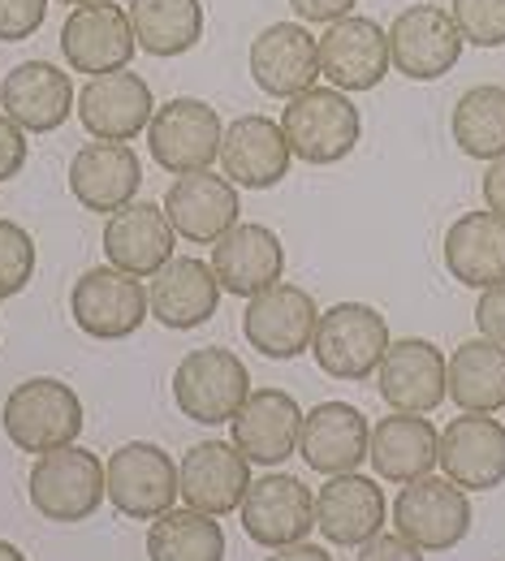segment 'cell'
Instances as JSON below:
<instances>
[{
	"instance_id": "1",
	"label": "cell",
	"mask_w": 505,
	"mask_h": 561,
	"mask_svg": "<svg viewBox=\"0 0 505 561\" xmlns=\"http://www.w3.org/2000/svg\"><path fill=\"white\" fill-rule=\"evenodd\" d=\"M82 402L66 380L57 376H31L9 389L0 407V427L22 454H53L78 440L82 432Z\"/></svg>"
},
{
	"instance_id": "2",
	"label": "cell",
	"mask_w": 505,
	"mask_h": 561,
	"mask_svg": "<svg viewBox=\"0 0 505 561\" xmlns=\"http://www.w3.org/2000/svg\"><path fill=\"white\" fill-rule=\"evenodd\" d=\"M246 398H251V371L233 351L199 346L173 367V402L191 423L204 427L233 423Z\"/></svg>"
},
{
	"instance_id": "3",
	"label": "cell",
	"mask_w": 505,
	"mask_h": 561,
	"mask_svg": "<svg viewBox=\"0 0 505 561\" xmlns=\"http://www.w3.org/2000/svg\"><path fill=\"white\" fill-rule=\"evenodd\" d=\"M282 130H286L289 151L298 160H307V164H337V160H346L359 147L363 117L346 91L311 87V91L294 95L286 104Z\"/></svg>"
},
{
	"instance_id": "4",
	"label": "cell",
	"mask_w": 505,
	"mask_h": 561,
	"mask_svg": "<svg viewBox=\"0 0 505 561\" xmlns=\"http://www.w3.org/2000/svg\"><path fill=\"white\" fill-rule=\"evenodd\" d=\"M389 324L376 307L367 302H337L329 311H320L315 324V342L311 354L320 363L324 376L333 380H367L380 371V358L389 354Z\"/></svg>"
},
{
	"instance_id": "5",
	"label": "cell",
	"mask_w": 505,
	"mask_h": 561,
	"mask_svg": "<svg viewBox=\"0 0 505 561\" xmlns=\"http://www.w3.org/2000/svg\"><path fill=\"white\" fill-rule=\"evenodd\" d=\"M104 462L82 445L39 454L31 467V505L48 523H87L104 505Z\"/></svg>"
},
{
	"instance_id": "6",
	"label": "cell",
	"mask_w": 505,
	"mask_h": 561,
	"mask_svg": "<svg viewBox=\"0 0 505 561\" xmlns=\"http://www.w3.org/2000/svg\"><path fill=\"white\" fill-rule=\"evenodd\" d=\"M220 139H225L220 113L208 100H195V95L156 104V117L147 126L151 160L173 178L213 169V160H220Z\"/></svg>"
},
{
	"instance_id": "7",
	"label": "cell",
	"mask_w": 505,
	"mask_h": 561,
	"mask_svg": "<svg viewBox=\"0 0 505 561\" xmlns=\"http://www.w3.org/2000/svg\"><path fill=\"white\" fill-rule=\"evenodd\" d=\"M104 484H108L113 510L135 523H156L182 496L173 458L151 440H130L113 449L104 462Z\"/></svg>"
},
{
	"instance_id": "8",
	"label": "cell",
	"mask_w": 505,
	"mask_h": 561,
	"mask_svg": "<svg viewBox=\"0 0 505 561\" xmlns=\"http://www.w3.org/2000/svg\"><path fill=\"white\" fill-rule=\"evenodd\" d=\"M70 316L73 324L95 342H126L144 329V320L151 316V302H147L144 280L108 264V268H87L73 280Z\"/></svg>"
},
{
	"instance_id": "9",
	"label": "cell",
	"mask_w": 505,
	"mask_h": 561,
	"mask_svg": "<svg viewBox=\"0 0 505 561\" xmlns=\"http://www.w3.org/2000/svg\"><path fill=\"white\" fill-rule=\"evenodd\" d=\"M393 527L424 553H449L471 531L467 489H458L454 480H436V476L406 484L393 501Z\"/></svg>"
},
{
	"instance_id": "10",
	"label": "cell",
	"mask_w": 505,
	"mask_h": 561,
	"mask_svg": "<svg viewBox=\"0 0 505 561\" xmlns=\"http://www.w3.org/2000/svg\"><path fill=\"white\" fill-rule=\"evenodd\" d=\"M462 31L449 9L440 4H411L389 26V61L411 82H436L458 66L462 57Z\"/></svg>"
},
{
	"instance_id": "11",
	"label": "cell",
	"mask_w": 505,
	"mask_h": 561,
	"mask_svg": "<svg viewBox=\"0 0 505 561\" xmlns=\"http://www.w3.org/2000/svg\"><path fill=\"white\" fill-rule=\"evenodd\" d=\"M315 324H320V307L302 285L277 280L273 289L246 298L242 311V337L251 351L264 358H298L311 351L315 342Z\"/></svg>"
},
{
	"instance_id": "12",
	"label": "cell",
	"mask_w": 505,
	"mask_h": 561,
	"mask_svg": "<svg viewBox=\"0 0 505 561\" xmlns=\"http://www.w3.org/2000/svg\"><path fill=\"white\" fill-rule=\"evenodd\" d=\"M61 53H66L73 73L104 78V73L126 70L130 57L139 53L130 13L122 4H108V0L78 4V9H70L66 26H61Z\"/></svg>"
},
{
	"instance_id": "13",
	"label": "cell",
	"mask_w": 505,
	"mask_h": 561,
	"mask_svg": "<svg viewBox=\"0 0 505 561\" xmlns=\"http://www.w3.org/2000/svg\"><path fill=\"white\" fill-rule=\"evenodd\" d=\"M177 484H182L186 510L225 518L242 510V496L251 492V462L233 440H204L182 454Z\"/></svg>"
},
{
	"instance_id": "14",
	"label": "cell",
	"mask_w": 505,
	"mask_h": 561,
	"mask_svg": "<svg viewBox=\"0 0 505 561\" xmlns=\"http://www.w3.org/2000/svg\"><path fill=\"white\" fill-rule=\"evenodd\" d=\"M389 66V31L376 18L351 13L320 35V78H329L346 95L380 87Z\"/></svg>"
},
{
	"instance_id": "15",
	"label": "cell",
	"mask_w": 505,
	"mask_h": 561,
	"mask_svg": "<svg viewBox=\"0 0 505 561\" xmlns=\"http://www.w3.org/2000/svg\"><path fill=\"white\" fill-rule=\"evenodd\" d=\"M436 467L445 480L467 492H489L505 484V423L493 415H458L440 432Z\"/></svg>"
},
{
	"instance_id": "16",
	"label": "cell",
	"mask_w": 505,
	"mask_h": 561,
	"mask_svg": "<svg viewBox=\"0 0 505 561\" xmlns=\"http://www.w3.org/2000/svg\"><path fill=\"white\" fill-rule=\"evenodd\" d=\"M246 66L264 95L294 100L320 78V39H311L302 22H273L251 39Z\"/></svg>"
},
{
	"instance_id": "17",
	"label": "cell",
	"mask_w": 505,
	"mask_h": 561,
	"mask_svg": "<svg viewBox=\"0 0 505 561\" xmlns=\"http://www.w3.org/2000/svg\"><path fill=\"white\" fill-rule=\"evenodd\" d=\"M315 527V496L294 476H264L242 496V531L260 549L302 545Z\"/></svg>"
},
{
	"instance_id": "18",
	"label": "cell",
	"mask_w": 505,
	"mask_h": 561,
	"mask_svg": "<svg viewBox=\"0 0 505 561\" xmlns=\"http://www.w3.org/2000/svg\"><path fill=\"white\" fill-rule=\"evenodd\" d=\"M289 139L286 130L264 113H242L225 126L220 139V173L242 191H268L286 182L289 173Z\"/></svg>"
},
{
	"instance_id": "19",
	"label": "cell",
	"mask_w": 505,
	"mask_h": 561,
	"mask_svg": "<svg viewBox=\"0 0 505 561\" xmlns=\"http://www.w3.org/2000/svg\"><path fill=\"white\" fill-rule=\"evenodd\" d=\"M0 113L13 117L26 135H53L78 113V95L66 70L53 61H22L0 78Z\"/></svg>"
},
{
	"instance_id": "20",
	"label": "cell",
	"mask_w": 505,
	"mask_h": 561,
	"mask_svg": "<svg viewBox=\"0 0 505 561\" xmlns=\"http://www.w3.org/2000/svg\"><path fill=\"white\" fill-rule=\"evenodd\" d=\"M151 117H156L151 87H147V78L130 70L91 78L78 91V122H82V130L91 139L130 142L151 126Z\"/></svg>"
},
{
	"instance_id": "21",
	"label": "cell",
	"mask_w": 505,
	"mask_h": 561,
	"mask_svg": "<svg viewBox=\"0 0 505 561\" xmlns=\"http://www.w3.org/2000/svg\"><path fill=\"white\" fill-rule=\"evenodd\" d=\"M380 398L406 415H433L449 398V358L424 337H402L380 358Z\"/></svg>"
},
{
	"instance_id": "22",
	"label": "cell",
	"mask_w": 505,
	"mask_h": 561,
	"mask_svg": "<svg viewBox=\"0 0 505 561\" xmlns=\"http://www.w3.org/2000/svg\"><path fill=\"white\" fill-rule=\"evenodd\" d=\"M144 186V164L130 142H82L70 160V195L87 211L113 216L117 208L135 204Z\"/></svg>"
},
{
	"instance_id": "23",
	"label": "cell",
	"mask_w": 505,
	"mask_h": 561,
	"mask_svg": "<svg viewBox=\"0 0 505 561\" xmlns=\"http://www.w3.org/2000/svg\"><path fill=\"white\" fill-rule=\"evenodd\" d=\"M371 449V423L359 407L346 402H320L302 415L298 432V458L315 476H351Z\"/></svg>"
},
{
	"instance_id": "24",
	"label": "cell",
	"mask_w": 505,
	"mask_h": 561,
	"mask_svg": "<svg viewBox=\"0 0 505 561\" xmlns=\"http://www.w3.org/2000/svg\"><path fill=\"white\" fill-rule=\"evenodd\" d=\"M213 273H217L220 289L238 294V298H255V294L273 289L286 273V247H282L277 229L238 220L220 242H213Z\"/></svg>"
},
{
	"instance_id": "25",
	"label": "cell",
	"mask_w": 505,
	"mask_h": 561,
	"mask_svg": "<svg viewBox=\"0 0 505 561\" xmlns=\"http://www.w3.org/2000/svg\"><path fill=\"white\" fill-rule=\"evenodd\" d=\"M173 238L177 229L169 225L164 208L135 199L126 208H117L104 220V255L113 268L130 273V277H156L169 260H173Z\"/></svg>"
},
{
	"instance_id": "26",
	"label": "cell",
	"mask_w": 505,
	"mask_h": 561,
	"mask_svg": "<svg viewBox=\"0 0 505 561\" xmlns=\"http://www.w3.org/2000/svg\"><path fill=\"white\" fill-rule=\"evenodd\" d=\"M147 302H151V316L164 329L186 333V329H199V324H208L217 316L220 280L208 260L173 255L147 285Z\"/></svg>"
},
{
	"instance_id": "27",
	"label": "cell",
	"mask_w": 505,
	"mask_h": 561,
	"mask_svg": "<svg viewBox=\"0 0 505 561\" xmlns=\"http://www.w3.org/2000/svg\"><path fill=\"white\" fill-rule=\"evenodd\" d=\"M238 186L213 169L173 178V186L164 191V216L186 242H220L238 225Z\"/></svg>"
},
{
	"instance_id": "28",
	"label": "cell",
	"mask_w": 505,
	"mask_h": 561,
	"mask_svg": "<svg viewBox=\"0 0 505 561\" xmlns=\"http://www.w3.org/2000/svg\"><path fill=\"white\" fill-rule=\"evenodd\" d=\"M385 514H389V505H385L380 484L359 476V471L333 476L315 492V531L342 549H359L371 536H380Z\"/></svg>"
},
{
	"instance_id": "29",
	"label": "cell",
	"mask_w": 505,
	"mask_h": 561,
	"mask_svg": "<svg viewBox=\"0 0 505 561\" xmlns=\"http://www.w3.org/2000/svg\"><path fill=\"white\" fill-rule=\"evenodd\" d=\"M233 445L255 467H282L289 454H298L302 411L286 389H251L246 407L233 415Z\"/></svg>"
},
{
	"instance_id": "30",
	"label": "cell",
	"mask_w": 505,
	"mask_h": 561,
	"mask_svg": "<svg viewBox=\"0 0 505 561\" xmlns=\"http://www.w3.org/2000/svg\"><path fill=\"white\" fill-rule=\"evenodd\" d=\"M436 449H440V432L433 427V420L393 411L389 420H380L371 427L367 462L389 484H415V480L433 476Z\"/></svg>"
},
{
	"instance_id": "31",
	"label": "cell",
	"mask_w": 505,
	"mask_h": 561,
	"mask_svg": "<svg viewBox=\"0 0 505 561\" xmlns=\"http://www.w3.org/2000/svg\"><path fill=\"white\" fill-rule=\"evenodd\" d=\"M445 268L467 289L505 280V220L493 211H462L445 229Z\"/></svg>"
},
{
	"instance_id": "32",
	"label": "cell",
	"mask_w": 505,
	"mask_h": 561,
	"mask_svg": "<svg viewBox=\"0 0 505 561\" xmlns=\"http://www.w3.org/2000/svg\"><path fill=\"white\" fill-rule=\"evenodd\" d=\"M449 402L467 415H497L505 407V346L475 337L449 354Z\"/></svg>"
},
{
	"instance_id": "33",
	"label": "cell",
	"mask_w": 505,
	"mask_h": 561,
	"mask_svg": "<svg viewBox=\"0 0 505 561\" xmlns=\"http://www.w3.org/2000/svg\"><path fill=\"white\" fill-rule=\"evenodd\" d=\"M126 13L147 57H182L204 39L199 0H126Z\"/></svg>"
},
{
	"instance_id": "34",
	"label": "cell",
	"mask_w": 505,
	"mask_h": 561,
	"mask_svg": "<svg viewBox=\"0 0 505 561\" xmlns=\"http://www.w3.org/2000/svg\"><path fill=\"white\" fill-rule=\"evenodd\" d=\"M449 135L471 160H502L505 156V87L480 82L458 95L449 113Z\"/></svg>"
},
{
	"instance_id": "35",
	"label": "cell",
	"mask_w": 505,
	"mask_h": 561,
	"mask_svg": "<svg viewBox=\"0 0 505 561\" xmlns=\"http://www.w3.org/2000/svg\"><path fill=\"white\" fill-rule=\"evenodd\" d=\"M147 561H225V531L213 514L169 510L147 527Z\"/></svg>"
},
{
	"instance_id": "36",
	"label": "cell",
	"mask_w": 505,
	"mask_h": 561,
	"mask_svg": "<svg viewBox=\"0 0 505 561\" xmlns=\"http://www.w3.org/2000/svg\"><path fill=\"white\" fill-rule=\"evenodd\" d=\"M35 277V238L18 220H0V298L22 294Z\"/></svg>"
},
{
	"instance_id": "37",
	"label": "cell",
	"mask_w": 505,
	"mask_h": 561,
	"mask_svg": "<svg viewBox=\"0 0 505 561\" xmlns=\"http://www.w3.org/2000/svg\"><path fill=\"white\" fill-rule=\"evenodd\" d=\"M449 13L467 44H475V48H502L505 44V0H454Z\"/></svg>"
},
{
	"instance_id": "38",
	"label": "cell",
	"mask_w": 505,
	"mask_h": 561,
	"mask_svg": "<svg viewBox=\"0 0 505 561\" xmlns=\"http://www.w3.org/2000/svg\"><path fill=\"white\" fill-rule=\"evenodd\" d=\"M48 18V0H0V44L31 39Z\"/></svg>"
},
{
	"instance_id": "39",
	"label": "cell",
	"mask_w": 505,
	"mask_h": 561,
	"mask_svg": "<svg viewBox=\"0 0 505 561\" xmlns=\"http://www.w3.org/2000/svg\"><path fill=\"white\" fill-rule=\"evenodd\" d=\"M475 324H480V337L505 346V280L480 289V302H475Z\"/></svg>"
},
{
	"instance_id": "40",
	"label": "cell",
	"mask_w": 505,
	"mask_h": 561,
	"mask_svg": "<svg viewBox=\"0 0 505 561\" xmlns=\"http://www.w3.org/2000/svg\"><path fill=\"white\" fill-rule=\"evenodd\" d=\"M26 169V130L0 113V182H13Z\"/></svg>"
},
{
	"instance_id": "41",
	"label": "cell",
	"mask_w": 505,
	"mask_h": 561,
	"mask_svg": "<svg viewBox=\"0 0 505 561\" xmlns=\"http://www.w3.org/2000/svg\"><path fill=\"white\" fill-rule=\"evenodd\" d=\"M359 561H424V549H415L406 536H371L367 545H359Z\"/></svg>"
},
{
	"instance_id": "42",
	"label": "cell",
	"mask_w": 505,
	"mask_h": 561,
	"mask_svg": "<svg viewBox=\"0 0 505 561\" xmlns=\"http://www.w3.org/2000/svg\"><path fill=\"white\" fill-rule=\"evenodd\" d=\"M355 4H359V0H289V9L298 13V22H324V26L351 18Z\"/></svg>"
},
{
	"instance_id": "43",
	"label": "cell",
	"mask_w": 505,
	"mask_h": 561,
	"mask_svg": "<svg viewBox=\"0 0 505 561\" xmlns=\"http://www.w3.org/2000/svg\"><path fill=\"white\" fill-rule=\"evenodd\" d=\"M484 208L505 220V156L493 160L489 173H484Z\"/></svg>"
},
{
	"instance_id": "44",
	"label": "cell",
	"mask_w": 505,
	"mask_h": 561,
	"mask_svg": "<svg viewBox=\"0 0 505 561\" xmlns=\"http://www.w3.org/2000/svg\"><path fill=\"white\" fill-rule=\"evenodd\" d=\"M264 561H333L324 549H315V545H289V549H273V558H264Z\"/></svg>"
},
{
	"instance_id": "45",
	"label": "cell",
	"mask_w": 505,
	"mask_h": 561,
	"mask_svg": "<svg viewBox=\"0 0 505 561\" xmlns=\"http://www.w3.org/2000/svg\"><path fill=\"white\" fill-rule=\"evenodd\" d=\"M0 561H26V558H22V549H13L9 540H0Z\"/></svg>"
},
{
	"instance_id": "46",
	"label": "cell",
	"mask_w": 505,
	"mask_h": 561,
	"mask_svg": "<svg viewBox=\"0 0 505 561\" xmlns=\"http://www.w3.org/2000/svg\"><path fill=\"white\" fill-rule=\"evenodd\" d=\"M61 4H73V9H78V4H91V0H61Z\"/></svg>"
}]
</instances>
